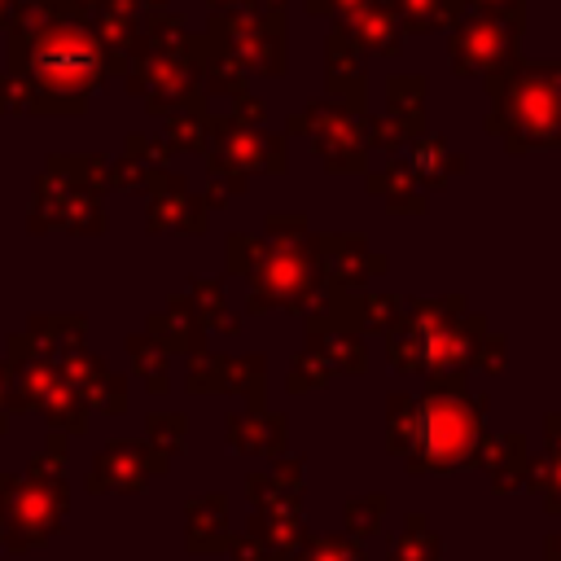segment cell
Segmentation results:
<instances>
[{
	"label": "cell",
	"mask_w": 561,
	"mask_h": 561,
	"mask_svg": "<svg viewBox=\"0 0 561 561\" xmlns=\"http://www.w3.org/2000/svg\"><path fill=\"white\" fill-rule=\"evenodd\" d=\"M39 66H44V75H48V79L70 83V79L92 75V53H88L83 44H57V48H48V53L39 57Z\"/></svg>",
	"instance_id": "obj_1"
}]
</instances>
